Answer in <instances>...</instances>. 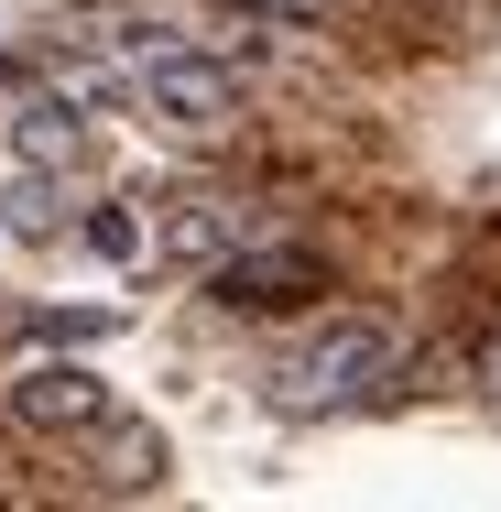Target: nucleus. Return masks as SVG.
Listing matches in <instances>:
<instances>
[{"mask_svg": "<svg viewBox=\"0 0 501 512\" xmlns=\"http://www.w3.org/2000/svg\"><path fill=\"white\" fill-rule=\"evenodd\" d=\"M393 316H327V327H305L295 349H273V371H262V393L284 414H349L382 393V371H393Z\"/></svg>", "mask_w": 501, "mask_h": 512, "instance_id": "1", "label": "nucleus"}, {"mask_svg": "<svg viewBox=\"0 0 501 512\" xmlns=\"http://www.w3.org/2000/svg\"><path fill=\"white\" fill-rule=\"evenodd\" d=\"M120 99L153 109L164 131H197V142H207V131H229V120H240V77H229L218 55H197V44H175V33H164V44L120 77Z\"/></svg>", "mask_w": 501, "mask_h": 512, "instance_id": "2", "label": "nucleus"}, {"mask_svg": "<svg viewBox=\"0 0 501 512\" xmlns=\"http://www.w3.org/2000/svg\"><path fill=\"white\" fill-rule=\"evenodd\" d=\"M316 284H327V273H316V251H295V240H240V251H218V262H207V295H218L229 316H240V306H251V316L305 306Z\"/></svg>", "mask_w": 501, "mask_h": 512, "instance_id": "3", "label": "nucleus"}, {"mask_svg": "<svg viewBox=\"0 0 501 512\" xmlns=\"http://www.w3.org/2000/svg\"><path fill=\"white\" fill-rule=\"evenodd\" d=\"M240 240H251V207L229 197V186H186V197L153 207V240H142V251H153V262H175V273H207V262H218V251H240Z\"/></svg>", "mask_w": 501, "mask_h": 512, "instance_id": "4", "label": "nucleus"}, {"mask_svg": "<svg viewBox=\"0 0 501 512\" xmlns=\"http://www.w3.org/2000/svg\"><path fill=\"white\" fill-rule=\"evenodd\" d=\"M0 414H11L22 436H88V425L109 414V382H99V371H77V360H33V371H11Z\"/></svg>", "mask_w": 501, "mask_h": 512, "instance_id": "5", "label": "nucleus"}, {"mask_svg": "<svg viewBox=\"0 0 501 512\" xmlns=\"http://www.w3.org/2000/svg\"><path fill=\"white\" fill-rule=\"evenodd\" d=\"M11 142H22V164L66 175V164L88 153V88H44V99H22V109H11Z\"/></svg>", "mask_w": 501, "mask_h": 512, "instance_id": "6", "label": "nucleus"}, {"mask_svg": "<svg viewBox=\"0 0 501 512\" xmlns=\"http://www.w3.org/2000/svg\"><path fill=\"white\" fill-rule=\"evenodd\" d=\"M88 436H99V480H109V491H153V480L175 469V447H164L153 425H120V414H99Z\"/></svg>", "mask_w": 501, "mask_h": 512, "instance_id": "7", "label": "nucleus"}, {"mask_svg": "<svg viewBox=\"0 0 501 512\" xmlns=\"http://www.w3.org/2000/svg\"><path fill=\"white\" fill-rule=\"evenodd\" d=\"M0 229H11V240H55V229H66V186H55L44 164L11 175V186H0Z\"/></svg>", "mask_w": 501, "mask_h": 512, "instance_id": "8", "label": "nucleus"}, {"mask_svg": "<svg viewBox=\"0 0 501 512\" xmlns=\"http://www.w3.org/2000/svg\"><path fill=\"white\" fill-rule=\"evenodd\" d=\"M88 240H99L109 262H142V218H131V207H99V218H88Z\"/></svg>", "mask_w": 501, "mask_h": 512, "instance_id": "9", "label": "nucleus"}, {"mask_svg": "<svg viewBox=\"0 0 501 512\" xmlns=\"http://www.w3.org/2000/svg\"><path fill=\"white\" fill-rule=\"evenodd\" d=\"M218 11H240V22H327L338 0H218Z\"/></svg>", "mask_w": 501, "mask_h": 512, "instance_id": "10", "label": "nucleus"}, {"mask_svg": "<svg viewBox=\"0 0 501 512\" xmlns=\"http://www.w3.org/2000/svg\"><path fill=\"white\" fill-rule=\"evenodd\" d=\"M480 382H491V404H501V349H491V360H480Z\"/></svg>", "mask_w": 501, "mask_h": 512, "instance_id": "11", "label": "nucleus"}]
</instances>
